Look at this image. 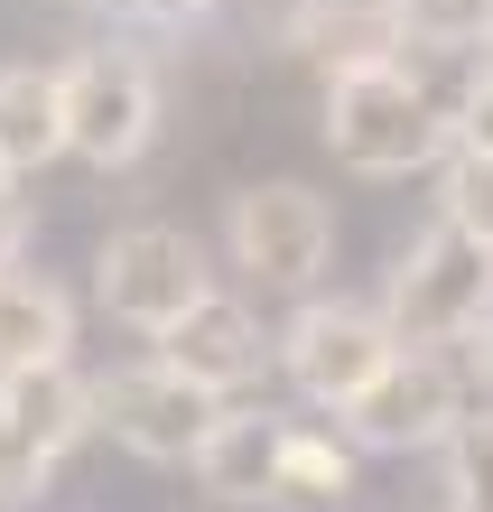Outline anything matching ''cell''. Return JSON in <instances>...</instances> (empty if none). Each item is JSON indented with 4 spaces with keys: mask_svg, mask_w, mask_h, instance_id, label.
Instances as JSON below:
<instances>
[{
    "mask_svg": "<svg viewBox=\"0 0 493 512\" xmlns=\"http://www.w3.org/2000/svg\"><path fill=\"white\" fill-rule=\"evenodd\" d=\"M345 419V438L363 447V457H419V447H447L456 429L475 419L466 401V373H456V354H428V345H400V364L363 391Z\"/></svg>",
    "mask_w": 493,
    "mask_h": 512,
    "instance_id": "7",
    "label": "cell"
},
{
    "mask_svg": "<svg viewBox=\"0 0 493 512\" xmlns=\"http://www.w3.org/2000/svg\"><path fill=\"white\" fill-rule=\"evenodd\" d=\"M47 475H56V457H47L38 438H19L10 419H0V512L38 503V494H47Z\"/></svg>",
    "mask_w": 493,
    "mask_h": 512,
    "instance_id": "19",
    "label": "cell"
},
{
    "mask_svg": "<svg viewBox=\"0 0 493 512\" xmlns=\"http://www.w3.org/2000/svg\"><path fill=\"white\" fill-rule=\"evenodd\" d=\"M56 10H94V0H56Z\"/></svg>",
    "mask_w": 493,
    "mask_h": 512,
    "instance_id": "24",
    "label": "cell"
},
{
    "mask_svg": "<svg viewBox=\"0 0 493 512\" xmlns=\"http://www.w3.org/2000/svg\"><path fill=\"white\" fill-rule=\"evenodd\" d=\"M428 177H438V215L456 233H475V243H493V159L484 149H447Z\"/></svg>",
    "mask_w": 493,
    "mask_h": 512,
    "instance_id": "18",
    "label": "cell"
},
{
    "mask_svg": "<svg viewBox=\"0 0 493 512\" xmlns=\"http://www.w3.org/2000/svg\"><path fill=\"white\" fill-rule=\"evenodd\" d=\"M0 159H10V177H38L56 159H75V140H66V66H38V56H10L0 66Z\"/></svg>",
    "mask_w": 493,
    "mask_h": 512,
    "instance_id": "13",
    "label": "cell"
},
{
    "mask_svg": "<svg viewBox=\"0 0 493 512\" xmlns=\"http://www.w3.org/2000/svg\"><path fill=\"white\" fill-rule=\"evenodd\" d=\"M103 10H121L131 28H149V38H187V28L214 19V0H103Z\"/></svg>",
    "mask_w": 493,
    "mask_h": 512,
    "instance_id": "20",
    "label": "cell"
},
{
    "mask_svg": "<svg viewBox=\"0 0 493 512\" xmlns=\"http://www.w3.org/2000/svg\"><path fill=\"white\" fill-rule=\"evenodd\" d=\"M391 364H400V326L382 317V298L307 289L280 317V382L307 410H354Z\"/></svg>",
    "mask_w": 493,
    "mask_h": 512,
    "instance_id": "4",
    "label": "cell"
},
{
    "mask_svg": "<svg viewBox=\"0 0 493 512\" xmlns=\"http://www.w3.org/2000/svg\"><path fill=\"white\" fill-rule=\"evenodd\" d=\"M317 131L335 149V168H354V177H410V168H438L456 149V94H438L410 56H391V66H363L345 84H326Z\"/></svg>",
    "mask_w": 493,
    "mask_h": 512,
    "instance_id": "1",
    "label": "cell"
},
{
    "mask_svg": "<svg viewBox=\"0 0 493 512\" xmlns=\"http://www.w3.org/2000/svg\"><path fill=\"white\" fill-rule=\"evenodd\" d=\"M438 494L447 512H493V401L438 447Z\"/></svg>",
    "mask_w": 493,
    "mask_h": 512,
    "instance_id": "16",
    "label": "cell"
},
{
    "mask_svg": "<svg viewBox=\"0 0 493 512\" xmlns=\"http://www.w3.org/2000/svg\"><path fill=\"white\" fill-rule=\"evenodd\" d=\"M94 401H103V438L131 447L140 466H196L205 438H214V419H224V401H214L205 382H187L177 364H159V354L103 373Z\"/></svg>",
    "mask_w": 493,
    "mask_h": 512,
    "instance_id": "8",
    "label": "cell"
},
{
    "mask_svg": "<svg viewBox=\"0 0 493 512\" xmlns=\"http://www.w3.org/2000/svg\"><path fill=\"white\" fill-rule=\"evenodd\" d=\"M28 243H38V205H28L19 187H0V270L28 261Z\"/></svg>",
    "mask_w": 493,
    "mask_h": 512,
    "instance_id": "22",
    "label": "cell"
},
{
    "mask_svg": "<svg viewBox=\"0 0 493 512\" xmlns=\"http://www.w3.org/2000/svg\"><path fill=\"white\" fill-rule=\"evenodd\" d=\"M363 475V447L345 438V419L335 429H317V419H298L289 429V466H280V503L289 512H317V503H345Z\"/></svg>",
    "mask_w": 493,
    "mask_h": 512,
    "instance_id": "15",
    "label": "cell"
},
{
    "mask_svg": "<svg viewBox=\"0 0 493 512\" xmlns=\"http://www.w3.org/2000/svg\"><path fill=\"white\" fill-rule=\"evenodd\" d=\"M149 345H159V364L205 382L214 401H233V391H252L261 373H280V326H261V308L242 289H205L196 308L177 317L168 336H149Z\"/></svg>",
    "mask_w": 493,
    "mask_h": 512,
    "instance_id": "9",
    "label": "cell"
},
{
    "mask_svg": "<svg viewBox=\"0 0 493 512\" xmlns=\"http://www.w3.org/2000/svg\"><path fill=\"white\" fill-rule=\"evenodd\" d=\"M400 28L428 56H484L493 38V0H400Z\"/></svg>",
    "mask_w": 493,
    "mask_h": 512,
    "instance_id": "17",
    "label": "cell"
},
{
    "mask_svg": "<svg viewBox=\"0 0 493 512\" xmlns=\"http://www.w3.org/2000/svg\"><path fill=\"white\" fill-rule=\"evenodd\" d=\"M456 149H484L493 159V66H475L466 94H456Z\"/></svg>",
    "mask_w": 493,
    "mask_h": 512,
    "instance_id": "21",
    "label": "cell"
},
{
    "mask_svg": "<svg viewBox=\"0 0 493 512\" xmlns=\"http://www.w3.org/2000/svg\"><path fill=\"white\" fill-rule=\"evenodd\" d=\"M280 47L317 84H345L363 66H391L410 47V28H400V0H298L280 19Z\"/></svg>",
    "mask_w": 493,
    "mask_h": 512,
    "instance_id": "10",
    "label": "cell"
},
{
    "mask_svg": "<svg viewBox=\"0 0 493 512\" xmlns=\"http://www.w3.org/2000/svg\"><path fill=\"white\" fill-rule=\"evenodd\" d=\"M19 364H75V298L28 261L0 270V373Z\"/></svg>",
    "mask_w": 493,
    "mask_h": 512,
    "instance_id": "14",
    "label": "cell"
},
{
    "mask_svg": "<svg viewBox=\"0 0 493 512\" xmlns=\"http://www.w3.org/2000/svg\"><path fill=\"white\" fill-rule=\"evenodd\" d=\"M0 419H10L19 438H38L47 457L66 466L75 447L103 429L94 373H75V364H19V373H0Z\"/></svg>",
    "mask_w": 493,
    "mask_h": 512,
    "instance_id": "12",
    "label": "cell"
},
{
    "mask_svg": "<svg viewBox=\"0 0 493 512\" xmlns=\"http://www.w3.org/2000/svg\"><path fill=\"white\" fill-rule=\"evenodd\" d=\"M0 187H10V159H0Z\"/></svg>",
    "mask_w": 493,
    "mask_h": 512,
    "instance_id": "26",
    "label": "cell"
},
{
    "mask_svg": "<svg viewBox=\"0 0 493 512\" xmlns=\"http://www.w3.org/2000/svg\"><path fill=\"white\" fill-rule=\"evenodd\" d=\"M373 298H382V317L400 326V345L447 354V345H466L475 326L493 317V243H475V233H456L438 215V224H419L410 243L391 252Z\"/></svg>",
    "mask_w": 493,
    "mask_h": 512,
    "instance_id": "3",
    "label": "cell"
},
{
    "mask_svg": "<svg viewBox=\"0 0 493 512\" xmlns=\"http://www.w3.org/2000/svg\"><path fill=\"white\" fill-rule=\"evenodd\" d=\"M159 112H168V84H159V56L149 47H75L66 56V140L84 168H140L149 140H159Z\"/></svg>",
    "mask_w": 493,
    "mask_h": 512,
    "instance_id": "5",
    "label": "cell"
},
{
    "mask_svg": "<svg viewBox=\"0 0 493 512\" xmlns=\"http://www.w3.org/2000/svg\"><path fill=\"white\" fill-rule=\"evenodd\" d=\"M289 410H252V401H224L205 457H196V485L214 503H280V466H289Z\"/></svg>",
    "mask_w": 493,
    "mask_h": 512,
    "instance_id": "11",
    "label": "cell"
},
{
    "mask_svg": "<svg viewBox=\"0 0 493 512\" xmlns=\"http://www.w3.org/2000/svg\"><path fill=\"white\" fill-rule=\"evenodd\" d=\"M205 289H224V280H214V261H205V243L187 224H121L94 252V298L131 336H168Z\"/></svg>",
    "mask_w": 493,
    "mask_h": 512,
    "instance_id": "6",
    "label": "cell"
},
{
    "mask_svg": "<svg viewBox=\"0 0 493 512\" xmlns=\"http://www.w3.org/2000/svg\"><path fill=\"white\" fill-rule=\"evenodd\" d=\"M475 66H493V38H484V56H475Z\"/></svg>",
    "mask_w": 493,
    "mask_h": 512,
    "instance_id": "25",
    "label": "cell"
},
{
    "mask_svg": "<svg viewBox=\"0 0 493 512\" xmlns=\"http://www.w3.org/2000/svg\"><path fill=\"white\" fill-rule=\"evenodd\" d=\"M214 252H224L242 289L307 298V289H326V261H335V205L317 187H298V177H252V187L224 196Z\"/></svg>",
    "mask_w": 493,
    "mask_h": 512,
    "instance_id": "2",
    "label": "cell"
},
{
    "mask_svg": "<svg viewBox=\"0 0 493 512\" xmlns=\"http://www.w3.org/2000/svg\"><path fill=\"white\" fill-rule=\"evenodd\" d=\"M456 354H466V364H475V382H484V401H493V317H484V326H475V336L456 345Z\"/></svg>",
    "mask_w": 493,
    "mask_h": 512,
    "instance_id": "23",
    "label": "cell"
}]
</instances>
